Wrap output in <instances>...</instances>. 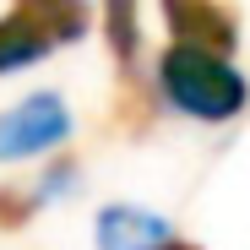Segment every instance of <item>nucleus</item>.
<instances>
[{
    "instance_id": "nucleus-1",
    "label": "nucleus",
    "mask_w": 250,
    "mask_h": 250,
    "mask_svg": "<svg viewBox=\"0 0 250 250\" xmlns=\"http://www.w3.org/2000/svg\"><path fill=\"white\" fill-rule=\"evenodd\" d=\"M158 87L180 114H190L201 125L234 120L245 109V98H250L245 76L223 55H207V49H190V44H169L158 55Z\"/></svg>"
},
{
    "instance_id": "nucleus-2",
    "label": "nucleus",
    "mask_w": 250,
    "mask_h": 250,
    "mask_svg": "<svg viewBox=\"0 0 250 250\" xmlns=\"http://www.w3.org/2000/svg\"><path fill=\"white\" fill-rule=\"evenodd\" d=\"M71 136V109L60 93H27L0 114V163H17L33 152H49Z\"/></svg>"
},
{
    "instance_id": "nucleus-3",
    "label": "nucleus",
    "mask_w": 250,
    "mask_h": 250,
    "mask_svg": "<svg viewBox=\"0 0 250 250\" xmlns=\"http://www.w3.org/2000/svg\"><path fill=\"white\" fill-rule=\"evenodd\" d=\"M158 6H163V22H169L174 44L223 55V60L239 49V17L223 0H158Z\"/></svg>"
},
{
    "instance_id": "nucleus-4",
    "label": "nucleus",
    "mask_w": 250,
    "mask_h": 250,
    "mask_svg": "<svg viewBox=\"0 0 250 250\" xmlns=\"http://www.w3.org/2000/svg\"><path fill=\"white\" fill-rule=\"evenodd\" d=\"M98 250H158L163 239H169V223H163L158 212H147V207H104L98 223Z\"/></svg>"
},
{
    "instance_id": "nucleus-5",
    "label": "nucleus",
    "mask_w": 250,
    "mask_h": 250,
    "mask_svg": "<svg viewBox=\"0 0 250 250\" xmlns=\"http://www.w3.org/2000/svg\"><path fill=\"white\" fill-rule=\"evenodd\" d=\"M109 120H114V131H125V136H142L147 125L158 120V87H152L142 71H120Z\"/></svg>"
},
{
    "instance_id": "nucleus-6",
    "label": "nucleus",
    "mask_w": 250,
    "mask_h": 250,
    "mask_svg": "<svg viewBox=\"0 0 250 250\" xmlns=\"http://www.w3.org/2000/svg\"><path fill=\"white\" fill-rule=\"evenodd\" d=\"M11 11H22L49 44H76V38L87 33V22H93L87 0H17Z\"/></svg>"
},
{
    "instance_id": "nucleus-7",
    "label": "nucleus",
    "mask_w": 250,
    "mask_h": 250,
    "mask_svg": "<svg viewBox=\"0 0 250 250\" xmlns=\"http://www.w3.org/2000/svg\"><path fill=\"white\" fill-rule=\"evenodd\" d=\"M104 44L114 71H136L142 60V0H104Z\"/></svg>"
},
{
    "instance_id": "nucleus-8",
    "label": "nucleus",
    "mask_w": 250,
    "mask_h": 250,
    "mask_svg": "<svg viewBox=\"0 0 250 250\" xmlns=\"http://www.w3.org/2000/svg\"><path fill=\"white\" fill-rule=\"evenodd\" d=\"M49 49H55V44H49L22 11H6V17H0V76H6V71H22V65H33V60H44Z\"/></svg>"
},
{
    "instance_id": "nucleus-9",
    "label": "nucleus",
    "mask_w": 250,
    "mask_h": 250,
    "mask_svg": "<svg viewBox=\"0 0 250 250\" xmlns=\"http://www.w3.org/2000/svg\"><path fill=\"white\" fill-rule=\"evenodd\" d=\"M33 212H38V190H22V185H0V229H6V234L27 229V223H33Z\"/></svg>"
},
{
    "instance_id": "nucleus-10",
    "label": "nucleus",
    "mask_w": 250,
    "mask_h": 250,
    "mask_svg": "<svg viewBox=\"0 0 250 250\" xmlns=\"http://www.w3.org/2000/svg\"><path fill=\"white\" fill-rule=\"evenodd\" d=\"M71 185H76V158H55L44 169V180H38V196H60Z\"/></svg>"
},
{
    "instance_id": "nucleus-11",
    "label": "nucleus",
    "mask_w": 250,
    "mask_h": 250,
    "mask_svg": "<svg viewBox=\"0 0 250 250\" xmlns=\"http://www.w3.org/2000/svg\"><path fill=\"white\" fill-rule=\"evenodd\" d=\"M158 250H201V245H190V239H174V234H169V239H163Z\"/></svg>"
}]
</instances>
